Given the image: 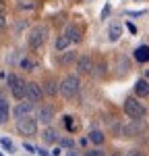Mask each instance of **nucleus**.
<instances>
[{
	"label": "nucleus",
	"instance_id": "nucleus-6",
	"mask_svg": "<svg viewBox=\"0 0 149 156\" xmlns=\"http://www.w3.org/2000/svg\"><path fill=\"white\" fill-rule=\"evenodd\" d=\"M25 98H27L29 102H39V100L44 98L41 85L37 83V81H27V83H25Z\"/></svg>",
	"mask_w": 149,
	"mask_h": 156
},
{
	"label": "nucleus",
	"instance_id": "nucleus-20",
	"mask_svg": "<svg viewBox=\"0 0 149 156\" xmlns=\"http://www.w3.org/2000/svg\"><path fill=\"white\" fill-rule=\"evenodd\" d=\"M8 115H11V106L4 98H0V125L8 121Z\"/></svg>",
	"mask_w": 149,
	"mask_h": 156
},
{
	"label": "nucleus",
	"instance_id": "nucleus-9",
	"mask_svg": "<svg viewBox=\"0 0 149 156\" xmlns=\"http://www.w3.org/2000/svg\"><path fill=\"white\" fill-rule=\"evenodd\" d=\"M35 112V106H33V102H19L17 106H15V119H21V117H29V115H33Z\"/></svg>",
	"mask_w": 149,
	"mask_h": 156
},
{
	"label": "nucleus",
	"instance_id": "nucleus-4",
	"mask_svg": "<svg viewBox=\"0 0 149 156\" xmlns=\"http://www.w3.org/2000/svg\"><path fill=\"white\" fill-rule=\"evenodd\" d=\"M124 112L131 117V119H139V117H145V112H147V108L143 102H139V98H126L124 100Z\"/></svg>",
	"mask_w": 149,
	"mask_h": 156
},
{
	"label": "nucleus",
	"instance_id": "nucleus-2",
	"mask_svg": "<svg viewBox=\"0 0 149 156\" xmlns=\"http://www.w3.org/2000/svg\"><path fill=\"white\" fill-rule=\"evenodd\" d=\"M79 90H81V79H79V75H66L60 83H58V94H62L66 100L74 98L79 94Z\"/></svg>",
	"mask_w": 149,
	"mask_h": 156
},
{
	"label": "nucleus",
	"instance_id": "nucleus-38",
	"mask_svg": "<svg viewBox=\"0 0 149 156\" xmlns=\"http://www.w3.org/2000/svg\"><path fill=\"white\" fill-rule=\"evenodd\" d=\"M79 2H85V0H79Z\"/></svg>",
	"mask_w": 149,
	"mask_h": 156
},
{
	"label": "nucleus",
	"instance_id": "nucleus-31",
	"mask_svg": "<svg viewBox=\"0 0 149 156\" xmlns=\"http://www.w3.org/2000/svg\"><path fill=\"white\" fill-rule=\"evenodd\" d=\"M85 156H104V152H101V150H89Z\"/></svg>",
	"mask_w": 149,
	"mask_h": 156
},
{
	"label": "nucleus",
	"instance_id": "nucleus-28",
	"mask_svg": "<svg viewBox=\"0 0 149 156\" xmlns=\"http://www.w3.org/2000/svg\"><path fill=\"white\" fill-rule=\"evenodd\" d=\"M58 144H60V148H73V140H71V137H60V140H58Z\"/></svg>",
	"mask_w": 149,
	"mask_h": 156
},
{
	"label": "nucleus",
	"instance_id": "nucleus-18",
	"mask_svg": "<svg viewBox=\"0 0 149 156\" xmlns=\"http://www.w3.org/2000/svg\"><path fill=\"white\" fill-rule=\"evenodd\" d=\"M108 36H110V42H118L120 36H122V25L120 23H112L110 29H108Z\"/></svg>",
	"mask_w": 149,
	"mask_h": 156
},
{
	"label": "nucleus",
	"instance_id": "nucleus-26",
	"mask_svg": "<svg viewBox=\"0 0 149 156\" xmlns=\"http://www.w3.org/2000/svg\"><path fill=\"white\" fill-rule=\"evenodd\" d=\"M0 146H2L6 152H12V150H15V146H12V142L8 137H2V140H0Z\"/></svg>",
	"mask_w": 149,
	"mask_h": 156
},
{
	"label": "nucleus",
	"instance_id": "nucleus-25",
	"mask_svg": "<svg viewBox=\"0 0 149 156\" xmlns=\"http://www.w3.org/2000/svg\"><path fill=\"white\" fill-rule=\"evenodd\" d=\"M19 65H21V69H25V71H35V69H37L35 62H33L31 58H25V56L19 60Z\"/></svg>",
	"mask_w": 149,
	"mask_h": 156
},
{
	"label": "nucleus",
	"instance_id": "nucleus-29",
	"mask_svg": "<svg viewBox=\"0 0 149 156\" xmlns=\"http://www.w3.org/2000/svg\"><path fill=\"white\" fill-rule=\"evenodd\" d=\"M124 156H143V154H141V150H137V148H133V150H128V152H126Z\"/></svg>",
	"mask_w": 149,
	"mask_h": 156
},
{
	"label": "nucleus",
	"instance_id": "nucleus-8",
	"mask_svg": "<svg viewBox=\"0 0 149 156\" xmlns=\"http://www.w3.org/2000/svg\"><path fill=\"white\" fill-rule=\"evenodd\" d=\"M64 36L71 40V44H79V42L83 40V29H81L79 25H74V23H68L66 29H64Z\"/></svg>",
	"mask_w": 149,
	"mask_h": 156
},
{
	"label": "nucleus",
	"instance_id": "nucleus-37",
	"mask_svg": "<svg viewBox=\"0 0 149 156\" xmlns=\"http://www.w3.org/2000/svg\"><path fill=\"white\" fill-rule=\"evenodd\" d=\"M112 156H124V154H122V152H114Z\"/></svg>",
	"mask_w": 149,
	"mask_h": 156
},
{
	"label": "nucleus",
	"instance_id": "nucleus-14",
	"mask_svg": "<svg viewBox=\"0 0 149 156\" xmlns=\"http://www.w3.org/2000/svg\"><path fill=\"white\" fill-rule=\"evenodd\" d=\"M135 94L139 98H147L149 96V81H145V79H137L135 83Z\"/></svg>",
	"mask_w": 149,
	"mask_h": 156
},
{
	"label": "nucleus",
	"instance_id": "nucleus-30",
	"mask_svg": "<svg viewBox=\"0 0 149 156\" xmlns=\"http://www.w3.org/2000/svg\"><path fill=\"white\" fill-rule=\"evenodd\" d=\"M110 11H112V6H110V4H106V6H104V11H101V19H106V17L110 15Z\"/></svg>",
	"mask_w": 149,
	"mask_h": 156
},
{
	"label": "nucleus",
	"instance_id": "nucleus-27",
	"mask_svg": "<svg viewBox=\"0 0 149 156\" xmlns=\"http://www.w3.org/2000/svg\"><path fill=\"white\" fill-rule=\"evenodd\" d=\"M17 81H21V77H19L17 73H11V75H6V83H8V87H12V85L17 83Z\"/></svg>",
	"mask_w": 149,
	"mask_h": 156
},
{
	"label": "nucleus",
	"instance_id": "nucleus-24",
	"mask_svg": "<svg viewBox=\"0 0 149 156\" xmlns=\"http://www.w3.org/2000/svg\"><path fill=\"white\" fill-rule=\"evenodd\" d=\"M35 6L37 4L33 0H19V2H17V9H19V11H33Z\"/></svg>",
	"mask_w": 149,
	"mask_h": 156
},
{
	"label": "nucleus",
	"instance_id": "nucleus-33",
	"mask_svg": "<svg viewBox=\"0 0 149 156\" xmlns=\"http://www.w3.org/2000/svg\"><path fill=\"white\" fill-rule=\"evenodd\" d=\"M0 15H6V4L0 0Z\"/></svg>",
	"mask_w": 149,
	"mask_h": 156
},
{
	"label": "nucleus",
	"instance_id": "nucleus-15",
	"mask_svg": "<svg viewBox=\"0 0 149 156\" xmlns=\"http://www.w3.org/2000/svg\"><path fill=\"white\" fill-rule=\"evenodd\" d=\"M41 90H44V94H46V96L54 98L56 94H58V83H56L54 79H46L44 85H41Z\"/></svg>",
	"mask_w": 149,
	"mask_h": 156
},
{
	"label": "nucleus",
	"instance_id": "nucleus-16",
	"mask_svg": "<svg viewBox=\"0 0 149 156\" xmlns=\"http://www.w3.org/2000/svg\"><path fill=\"white\" fill-rule=\"evenodd\" d=\"M106 71H108V65H106V60L99 58L98 62H93V71H91V75H93V77H98V79H101V77L106 75Z\"/></svg>",
	"mask_w": 149,
	"mask_h": 156
},
{
	"label": "nucleus",
	"instance_id": "nucleus-17",
	"mask_svg": "<svg viewBox=\"0 0 149 156\" xmlns=\"http://www.w3.org/2000/svg\"><path fill=\"white\" fill-rule=\"evenodd\" d=\"M11 94H12V98H17V100H23L25 98V81L23 79L17 81V83L11 87Z\"/></svg>",
	"mask_w": 149,
	"mask_h": 156
},
{
	"label": "nucleus",
	"instance_id": "nucleus-5",
	"mask_svg": "<svg viewBox=\"0 0 149 156\" xmlns=\"http://www.w3.org/2000/svg\"><path fill=\"white\" fill-rule=\"evenodd\" d=\"M17 129L23 135H35L37 133V121L29 115V117H21L17 119Z\"/></svg>",
	"mask_w": 149,
	"mask_h": 156
},
{
	"label": "nucleus",
	"instance_id": "nucleus-13",
	"mask_svg": "<svg viewBox=\"0 0 149 156\" xmlns=\"http://www.w3.org/2000/svg\"><path fill=\"white\" fill-rule=\"evenodd\" d=\"M41 140L46 142V144H58V140H60V135L56 129H52V127H46L44 133H41Z\"/></svg>",
	"mask_w": 149,
	"mask_h": 156
},
{
	"label": "nucleus",
	"instance_id": "nucleus-3",
	"mask_svg": "<svg viewBox=\"0 0 149 156\" xmlns=\"http://www.w3.org/2000/svg\"><path fill=\"white\" fill-rule=\"evenodd\" d=\"M145 129H147L145 117H139V119H133L131 123L122 125V127L118 129V133H120V135H124V137H135V135H139V133H143Z\"/></svg>",
	"mask_w": 149,
	"mask_h": 156
},
{
	"label": "nucleus",
	"instance_id": "nucleus-35",
	"mask_svg": "<svg viewBox=\"0 0 149 156\" xmlns=\"http://www.w3.org/2000/svg\"><path fill=\"white\" fill-rule=\"evenodd\" d=\"M37 154H39V156H52V154H48L46 150H41V148H37Z\"/></svg>",
	"mask_w": 149,
	"mask_h": 156
},
{
	"label": "nucleus",
	"instance_id": "nucleus-32",
	"mask_svg": "<svg viewBox=\"0 0 149 156\" xmlns=\"http://www.w3.org/2000/svg\"><path fill=\"white\" fill-rule=\"evenodd\" d=\"M126 29H128V31H131L133 36H135V34H137V27H135V25H133V23H126Z\"/></svg>",
	"mask_w": 149,
	"mask_h": 156
},
{
	"label": "nucleus",
	"instance_id": "nucleus-23",
	"mask_svg": "<svg viewBox=\"0 0 149 156\" xmlns=\"http://www.w3.org/2000/svg\"><path fill=\"white\" fill-rule=\"evenodd\" d=\"M74 60H77V52H66V50H62V56H60L62 65H73Z\"/></svg>",
	"mask_w": 149,
	"mask_h": 156
},
{
	"label": "nucleus",
	"instance_id": "nucleus-1",
	"mask_svg": "<svg viewBox=\"0 0 149 156\" xmlns=\"http://www.w3.org/2000/svg\"><path fill=\"white\" fill-rule=\"evenodd\" d=\"M48 27L44 23H37L31 27V31H29V36H27V44H29V48L31 50H39L44 44H46V40H48Z\"/></svg>",
	"mask_w": 149,
	"mask_h": 156
},
{
	"label": "nucleus",
	"instance_id": "nucleus-19",
	"mask_svg": "<svg viewBox=\"0 0 149 156\" xmlns=\"http://www.w3.org/2000/svg\"><path fill=\"white\" fill-rule=\"evenodd\" d=\"M68 46H71V40L64 36V34H62V36H58V37H56V42H54V50H56V52L68 50Z\"/></svg>",
	"mask_w": 149,
	"mask_h": 156
},
{
	"label": "nucleus",
	"instance_id": "nucleus-21",
	"mask_svg": "<svg viewBox=\"0 0 149 156\" xmlns=\"http://www.w3.org/2000/svg\"><path fill=\"white\" fill-rule=\"evenodd\" d=\"M135 58L139 62H149V46H139L135 50Z\"/></svg>",
	"mask_w": 149,
	"mask_h": 156
},
{
	"label": "nucleus",
	"instance_id": "nucleus-11",
	"mask_svg": "<svg viewBox=\"0 0 149 156\" xmlns=\"http://www.w3.org/2000/svg\"><path fill=\"white\" fill-rule=\"evenodd\" d=\"M116 75L118 77H126L128 73H131V60H128V56H124V54H120L118 56V60H116Z\"/></svg>",
	"mask_w": 149,
	"mask_h": 156
},
{
	"label": "nucleus",
	"instance_id": "nucleus-10",
	"mask_svg": "<svg viewBox=\"0 0 149 156\" xmlns=\"http://www.w3.org/2000/svg\"><path fill=\"white\" fill-rule=\"evenodd\" d=\"M35 117L39 119V123H44V125H50L52 121H54V108L52 106H39L35 112Z\"/></svg>",
	"mask_w": 149,
	"mask_h": 156
},
{
	"label": "nucleus",
	"instance_id": "nucleus-22",
	"mask_svg": "<svg viewBox=\"0 0 149 156\" xmlns=\"http://www.w3.org/2000/svg\"><path fill=\"white\" fill-rule=\"evenodd\" d=\"M89 142H93L95 146H101L104 142H106V135L101 131H98V129H93V131L89 133Z\"/></svg>",
	"mask_w": 149,
	"mask_h": 156
},
{
	"label": "nucleus",
	"instance_id": "nucleus-34",
	"mask_svg": "<svg viewBox=\"0 0 149 156\" xmlns=\"http://www.w3.org/2000/svg\"><path fill=\"white\" fill-rule=\"evenodd\" d=\"M60 152H62V150H60V148H58V146H56V148L52 150V156H60Z\"/></svg>",
	"mask_w": 149,
	"mask_h": 156
},
{
	"label": "nucleus",
	"instance_id": "nucleus-12",
	"mask_svg": "<svg viewBox=\"0 0 149 156\" xmlns=\"http://www.w3.org/2000/svg\"><path fill=\"white\" fill-rule=\"evenodd\" d=\"M64 127L68 133H77L81 129V121L77 119L74 115H64Z\"/></svg>",
	"mask_w": 149,
	"mask_h": 156
},
{
	"label": "nucleus",
	"instance_id": "nucleus-36",
	"mask_svg": "<svg viewBox=\"0 0 149 156\" xmlns=\"http://www.w3.org/2000/svg\"><path fill=\"white\" fill-rule=\"evenodd\" d=\"M4 25H6V19H4V15H0V29H2Z\"/></svg>",
	"mask_w": 149,
	"mask_h": 156
},
{
	"label": "nucleus",
	"instance_id": "nucleus-7",
	"mask_svg": "<svg viewBox=\"0 0 149 156\" xmlns=\"http://www.w3.org/2000/svg\"><path fill=\"white\" fill-rule=\"evenodd\" d=\"M77 73L79 75H91L93 71V58L89 56V54H81V56H77Z\"/></svg>",
	"mask_w": 149,
	"mask_h": 156
}]
</instances>
